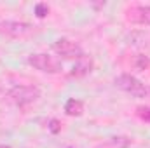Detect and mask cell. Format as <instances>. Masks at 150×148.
Listing matches in <instances>:
<instances>
[{
    "label": "cell",
    "mask_w": 150,
    "mask_h": 148,
    "mask_svg": "<svg viewBox=\"0 0 150 148\" xmlns=\"http://www.w3.org/2000/svg\"><path fill=\"white\" fill-rule=\"evenodd\" d=\"M127 19L136 23V25H143V26H150V5H138L133 7L127 12Z\"/></svg>",
    "instance_id": "8992f818"
},
{
    "label": "cell",
    "mask_w": 150,
    "mask_h": 148,
    "mask_svg": "<svg viewBox=\"0 0 150 148\" xmlns=\"http://www.w3.org/2000/svg\"><path fill=\"white\" fill-rule=\"evenodd\" d=\"M9 98L14 105L23 108L40 98V89L35 85H16L9 91Z\"/></svg>",
    "instance_id": "7a4b0ae2"
},
{
    "label": "cell",
    "mask_w": 150,
    "mask_h": 148,
    "mask_svg": "<svg viewBox=\"0 0 150 148\" xmlns=\"http://www.w3.org/2000/svg\"><path fill=\"white\" fill-rule=\"evenodd\" d=\"M115 87H119L120 91H124V92H127L134 98H147L149 96V87L142 80H138L136 77H133L129 73L119 75L115 78Z\"/></svg>",
    "instance_id": "6da1fadb"
},
{
    "label": "cell",
    "mask_w": 150,
    "mask_h": 148,
    "mask_svg": "<svg viewBox=\"0 0 150 148\" xmlns=\"http://www.w3.org/2000/svg\"><path fill=\"white\" fill-rule=\"evenodd\" d=\"M49 14V5L47 4H37L35 5V16L37 18H45Z\"/></svg>",
    "instance_id": "30bf717a"
},
{
    "label": "cell",
    "mask_w": 150,
    "mask_h": 148,
    "mask_svg": "<svg viewBox=\"0 0 150 148\" xmlns=\"http://www.w3.org/2000/svg\"><path fill=\"white\" fill-rule=\"evenodd\" d=\"M93 66H94V61H93L89 56H82L80 59H77V63L74 65V68H72L70 75H72V77H75V78L86 77L87 73H91Z\"/></svg>",
    "instance_id": "52a82bcc"
},
{
    "label": "cell",
    "mask_w": 150,
    "mask_h": 148,
    "mask_svg": "<svg viewBox=\"0 0 150 148\" xmlns=\"http://www.w3.org/2000/svg\"><path fill=\"white\" fill-rule=\"evenodd\" d=\"M52 51L58 56L65 58V59H80L82 56H86L84 51H82V47L77 42L70 40V38H59V40H56L52 44Z\"/></svg>",
    "instance_id": "5b68a950"
},
{
    "label": "cell",
    "mask_w": 150,
    "mask_h": 148,
    "mask_svg": "<svg viewBox=\"0 0 150 148\" xmlns=\"http://www.w3.org/2000/svg\"><path fill=\"white\" fill-rule=\"evenodd\" d=\"M65 113L70 117H80L84 113V103L80 99H75V98L68 99L65 103Z\"/></svg>",
    "instance_id": "ba28073f"
},
{
    "label": "cell",
    "mask_w": 150,
    "mask_h": 148,
    "mask_svg": "<svg viewBox=\"0 0 150 148\" xmlns=\"http://www.w3.org/2000/svg\"><path fill=\"white\" fill-rule=\"evenodd\" d=\"M28 65L42 73H59L61 72V61H58L54 56L47 52H37L28 58Z\"/></svg>",
    "instance_id": "3957f363"
},
{
    "label": "cell",
    "mask_w": 150,
    "mask_h": 148,
    "mask_svg": "<svg viewBox=\"0 0 150 148\" xmlns=\"http://www.w3.org/2000/svg\"><path fill=\"white\" fill-rule=\"evenodd\" d=\"M33 32V26L30 23L25 21H14V19H7V21H0V35L9 38H23L28 37Z\"/></svg>",
    "instance_id": "277c9868"
},
{
    "label": "cell",
    "mask_w": 150,
    "mask_h": 148,
    "mask_svg": "<svg viewBox=\"0 0 150 148\" xmlns=\"http://www.w3.org/2000/svg\"><path fill=\"white\" fill-rule=\"evenodd\" d=\"M0 148H11L9 145H0Z\"/></svg>",
    "instance_id": "5bb4252c"
},
{
    "label": "cell",
    "mask_w": 150,
    "mask_h": 148,
    "mask_svg": "<svg viewBox=\"0 0 150 148\" xmlns=\"http://www.w3.org/2000/svg\"><path fill=\"white\" fill-rule=\"evenodd\" d=\"M149 65H150V61L145 58V56H138V59H136V66H138L140 70H145Z\"/></svg>",
    "instance_id": "4fadbf2b"
},
{
    "label": "cell",
    "mask_w": 150,
    "mask_h": 148,
    "mask_svg": "<svg viewBox=\"0 0 150 148\" xmlns=\"http://www.w3.org/2000/svg\"><path fill=\"white\" fill-rule=\"evenodd\" d=\"M136 113H138V117H140L142 120H145V122L150 124V108L149 106H138V108H136Z\"/></svg>",
    "instance_id": "8fae6325"
},
{
    "label": "cell",
    "mask_w": 150,
    "mask_h": 148,
    "mask_svg": "<svg viewBox=\"0 0 150 148\" xmlns=\"http://www.w3.org/2000/svg\"><path fill=\"white\" fill-rule=\"evenodd\" d=\"M47 127H49V131H51L52 134H59V132H61V122H59L58 118H51Z\"/></svg>",
    "instance_id": "7c38bea8"
},
{
    "label": "cell",
    "mask_w": 150,
    "mask_h": 148,
    "mask_svg": "<svg viewBox=\"0 0 150 148\" xmlns=\"http://www.w3.org/2000/svg\"><path fill=\"white\" fill-rule=\"evenodd\" d=\"M149 96H150V87H149Z\"/></svg>",
    "instance_id": "9a60e30c"
},
{
    "label": "cell",
    "mask_w": 150,
    "mask_h": 148,
    "mask_svg": "<svg viewBox=\"0 0 150 148\" xmlns=\"http://www.w3.org/2000/svg\"><path fill=\"white\" fill-rule=\"evenodd\" d=\"M131 145V138H127V136H112V138H108V141H107V148H129Z\"/></svg>",
    "instance_id": "9c48e42d"
}]
</instances>
